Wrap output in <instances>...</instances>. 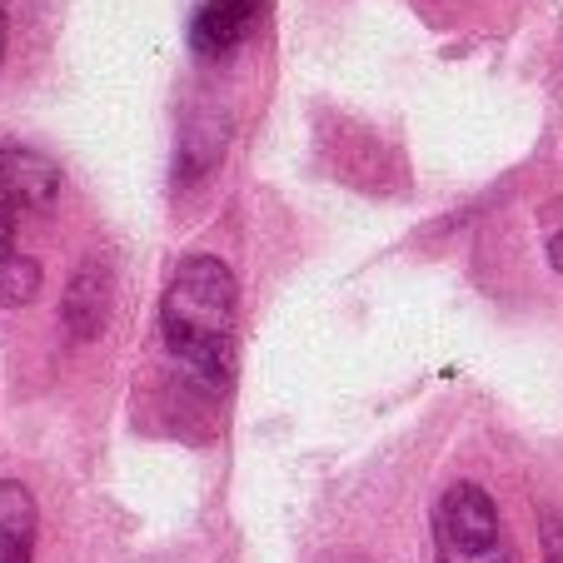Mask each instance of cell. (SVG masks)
I'll use <instances>...</instances> for the list:
<instances>
[{
	"instance_id": "1",
	"label": "cell",
	"mask_w": 563,
	"mask_h": 563,
	"mask_svg": "<svg viewBox=\"0 0 563 563\" xmlns=\"http://www.w3.org/2000/svg\"><path fill=\"white\" fill-rule=\"evenodd\" d=\"M234 324L240 289L230 265L214 255H190L159 299V334L170 360H180L195 384L224 394L234 374Z\"/></svg>"
},
{
	"instance_id": "2",
	"label": "cell",
	"mask_w": 563,
	"mask_h": 563,
	"mask_svg": "<svg viewBox=\"0 0 563 563\" xmlns=\"http://www.w3.org/2000/svg\"><path fill=\"white\" fill-rule=\"evenodd\" d=\"M60 195V170L41 150L0 145V305H31L41 295V260L21 250V224L45 214Z\"/></svg>"
},
{
	"instance_id": "3",
	"label": "cell",
	"mask_w": 563,
	"mask_h": 563,
	"mask_svg": "<svg viewBox=\"0 0 563 563\" xmlns=\"http://www.w3.org/2000/svg\"><path fill=\"white\" fill-rule=\"evenodd\" d=\"M434 553H439V563H514L489 489L459 478V484H449V489L439 494Z\"/></svg>"
},
{
	"instance_id": "4",
	"label": "cell",
	"mask_w": 563,
	"mask_h": 563,
	"mask_svg": "<svg viewBox=\"0 0 563 563\" xmlns=\"http://www.w3.org/2000/svg\"><path fill=\"white\" fill-rule=\"evenodd\" d=\"M265 11H269V0H200L190 15L195 55H230L234 45H245L255 35Z\"/></svg>"
},
{
	"instance_id": "5",
	"label": "cell",
	"mask_w": 563,
	"mask_h": 563,
	"mask_svg": "<svg viewBox=\"0 0 563 563\" xmlns=\"http://www.w3.org/2000/svg\"><path fill=\"white\" fill-rule=\"evenodd\" d=\"M35 553V499L25 484L0 478V563H31Z\"/></svg>"
},
{
	"instance_id": "6",
	"label": "cell",
	"mask_w": 563,
	"mask_h": 563,
	"mask_svg": "<svg viewBox=\"0 0 563 563\" xmlns=\"http://www.w3.org/2000/svg\"><path fill=\"white\" fill-rule=\"evenodd\" d=\"M106 275L100 269H86V275H75L70 285V299H65V319L75 324V334H96L100 330V319H106Z\"/></svg>"
},
{
	"instance_id": "7",
	"label": "cell",
	"mask_w": 563,
	"mask_h": 563,
	"mask_svg": "<svg viewBox=\"0 0 563 563\" xmlns=\"http://www.w3.org/2000/svg\"><path fill=\"white\" fill-rule=\"evenodd\" d=\"M543 563H563V519L543 514Z\"/></svg>"
},
{
	"instance_id": "8",
	"label": "cell",
	"mask_w": 563,
	"mask_h": 563,
	"mask_svg": "<svg viewBox=\"0 0 563 563\" xmlns=\"http://www.w3.org/2000/svg\"><path fill=\"white\" fill-rule=\"evenodd\" d=\"M549 260H553V265L563 269V234H553V245H549Z\"/></svg>"
},
{
	"instance_id": "9",
	"label": "cell",
	"mask_w": 563,
	"mask_h": 563,
	"mask_svg": "<svg viewBox=\"0 0 563 563\" xmlns=\"http://www.w3.org/2000/svg\"><path fill=\"white\" fill-rule=\"evenodd\" d=\"M0 60H5V11H0Z\"/></svg>"
}]
</instances>
